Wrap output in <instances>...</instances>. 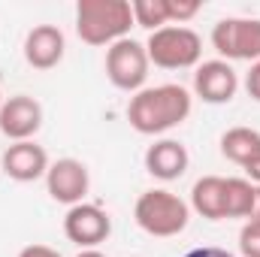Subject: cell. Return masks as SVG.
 <instances>
[{"label":"cell","mask_w":260,"mask_h":257,"mask_svg":"<svg viewBox=\"0 0 260 257\" xmlns=\"http://www.w3.org/2000/svg\"><path fill=\"white\" fill-rule=\"evenodd\" d=\"M76 257H106V254H103V251H97V248H82Z\"/></svg>","instance_id":"25"},{"label":"cell","mask_w":260,"mask_h":257,"mask_svg":"<svg viewBox=\"0 0 260 257\" xmlns=\"http://www.w3.org/2000/svg\"><path fill=\"white\" fill-rule=\"evenodd\" d=\"M112 233V221L109 215L94 206V203H79L70 206L64 215V236L70 242H76L79 248H97L100 242H106Z\"/></svg>","instance_id":"7"},{"label":"cell","mask_w":260,"mask_h":257,"mask_svg":"<svg viewBox=\"0 0 260 257\" xmlns=\"http://www.w3.org/2000/svg\"><path fill=\"white\" fill-rule=\"evenodd\" d=\"M239 91V76L236 70L227 64V61H203L194 73V94L203 103H212V106H221V103H230Z\"/></svg>","instance_id":"9"},{"label":"cell","mask_w":260,"mask_h":257,"mask_svg":"<svg viewBox=\"0 0 260 257\" xmlns=\"http://www.w3.org/2000/svg\"><path fill=\"white\" fill-rule=\"evenodd\" d=\"M49 154L43 145H37L34 139L27 142H12L6 151H3V173L12 179V182H37V179H46L49 173Z\"/></svg>","instance_id":"11"},{"label":"cell","mask_w":260,"mask_h":257,"mask_svg":"<svg viewBox=\"0 0 260 257\" xmlns=\"http://www.w3.org/2000/svg\"><path fill=\"white\" fill-rule=\"evenodd\" d=\"M18 257H61L58 248H49V245H27V248H21Z\"/></svg>","instance_id":"21"},{"label":"cell","mask_w":260,"mask_h":257,"mask_svg":"<svg viewBox=\"0 0 260 257\" xmlns=\"http://www.w3.org/2000/svg\"><path fill=\"white\" fill-rule=\"evenodd\" d=\"M191 106H194V97L188 88L173 85V82L154 85V88H142L130 97L127 121L136 133L157 136V133L179 127L191 115Z\"/></svg>","instance_id":"1"},{"label":"cell","mask_w":260,"mask_h":257,"mask_svg":"<svg viewBox=\"0 0 260 257\" xmlns=\"http://www.w3.org/2000/svg\"><path fill=\"white\" fill-rule=\"evenodd\" d=\"M212 46L221 61H260V18H221L212 27Z\"/></svg>","instance_id":"5"},{"label":"cell","mask_w":260,"mask_h":257,"mask_svg":"<svg viewBox=\"0 0 260 257\" xmlns=\"http://www.w3.org/2000/svg\"><path fill=\"white\" fill-rule=\"evenodd\" d=\"M260 151V133L251 127H230L221 136V154L239 167H245Z\"/></svg>","instance_id":"15"},{"label":"cell","mask_w":260,"mask_h":257,"mask_svg":"<svg viewBox=\"0 0 260 257\" xmlns=\"http://www.w3.org/2000/svg\"><path fill=\"white\" fill-rule=\"evenodd\" d=\"M188 164H191V154H188V148L179 139H157L145 151V170L154 179H160V182L182 179L185 170H188Z\"/></svg>","instance_id":"13"},{"label":"cell","mask_w":260,"mask_h":257,"mask_svg":"<svg viewBox=\"0 0 260 257\" xmlns=\"http://www.w3.org/2000/svg\"><path fill=\"white\" fill-rule=\"evenodd\" d=\"M133 27V9L127 0H79L76 3V34L88 46H115L127 40Z\"/></svg>","instance_id":"2"},{"label":"cell","mask_w":260,"mask_h":257,"mask_svg":"<svg viewBox=\"0 0 260 257\" xmlns=\"http://www.w3.org/2000/svg\"><path fill=\"white\" fill-rule=\"evenodd\" d=\"M245 91H248L251 100H257L260 103V61H254L251 70L245 73Z\"/></svg>","instance_id":"20"},{"label":"cell","mask_w":260,"mask_h":257,"mask_svg":"<svg viewBox=\"0 0 260 257\" xmlns=\"http://www.w3.org/2000/svg\"><path fill=\"white\" fill-rule=\"evenodd\" d=\"M191 206L197 215L209 218V221H221L224 218V179L221 176H203L191 188Z\"/></svg>","instance_id":"14"},{"label":"cell","mask_w":260,"mask_h":257,"mask_svg":"<svg viewBox=\"0 0 260 257\" xmlns=\"http://www.w3.org/2000/svg\"><path fill=\"white\" fill-rule=\"evenodd\" d=\"M130 9H133V24H139V27H145L151 34L170 24V18H167V0H133Z\"/></svg>","instance_id":"17"},{"label":"cell","mask_w":260,"mask_h":257,"mask_svg":"<svg viewBox=\"0 0 260 257\" xmlns=\"http://www.w3.org/2000/svg\"><path fill=\"white\" fill-rule=\"evenodd\" d=\"M254 191L248 179H224V218H251Z\"/></svg>","instance_id":"16"},{"label":"cell","mask_w":260,"mask_h":257,"mask_svg":"<svg viewBox=\"0 0 260 257\" xmlns=\"http://www.w3.org/2000/svg\"><path fill=\"white\" fill-rule=\"evenodd\" d=\"M185 257H236V254H230V251H224V248H215V245H203V248L188 251Z\"/></svg>","instance_id":"22"},{"label":"cell","mask_w":260,"mask_h":257,"mask_svg":"<svg viewBox=\"0 0 260 257\" xmlns=\"http://www.w3.org/2000/svg\"><path fill=\"white\" fill-rule=\"evenodd\" d=\"M242 170L248 173V182H251V185H260V151L245 164V167H242Z\"/></svg>","instance_id":"23"},{"label":"cell","mask_w":260,"mask_h":257,"mask_svg":"<svg viewBox=\"0 0 260 257\" xmlns=\"http://www.w3.org/2000/svg\"><path fill=\"white\" fill-rule=\"evenodd\" d=\"M64 30L55 24H37L24 37V61L34 70H52L64 61Z\"/></svg>","instance_id":"12"},{"label":"cell","mask_w":260,"mask_h":257,"mask_svg":"<svg viewBox=\"0 0 260 257\" xmlns=\"http://www.w3.org/2000/svg\"><path fill=\"white\" fill-rule=\"evenodd\" d=\"M239 251H242V257H260V224L257 221H245V227L239 230Z\"/></svg>","instance_id":"19"},{"label":"cell","mask_w":260,"mask_h":257,"mask_svg":"<svg viewBox=\"0 0 260 257\" xmlns=\"http://www.w3.org/2000/svg\"><path fill=\"white\" fill-rule=\"evenodd\" d=\"M0 106H3V94H0Z\"/></svg>","instance_id":"26"},{"label":"cell","mask_w":260,"mask_h":257,"mask_svg":"<svg viewBox=\"0 0 260 257\" xmlns=\"http://www.w3.org/2000/svg\"><path fill=\"white\" fill-rule=\"evenodd\" d=\"M248 221H257L260 224V185H257V191H254V209H251V218Z\"/></svg>","instance_id":"24"},{"label":"cell","mask_w":260,"mask_h":257,"mask_svg":"<svg viewBox=\"0 0 260 257\" xmlns=\"http://www.w3.org/2000/svg\"><path fill=\"white\" fill-rule=\"evenodd\" d=\"M43 127V106L27 97V94H15L6 97L0 106V133L12 142H27L37 130Z\"/></svg>","instance_id":"10"},{"label":"cell","mask_w":260,"mask_h":257,"mask_svg":"<svg viewBox=\"0 0 260 257\" xmlns=\"http://www.w3.org/2000/svg\"><path fill=\"white\" fill-rule=\"evenodd\" d=\"M133 218H136L139 230H145L148 236L170 239L188 227L191 209L179 194L167 191V188H151V191L139 194V200L133 206Z\"/></svg>","instance_id":"3"},{"label":"cell","mask_w":260,"mask_h":257,"mask_svg":"<svg viewBox=\"0 0 260 257\" xmlns=\"http://www.w3.org/2000/svg\"><path fill=\"white\" fill-rule=\"evenodd\" d=\"M203 9L200 0H167V18L170 24H185Z\"/></svg>","instance_id":"18"},{"label":"cell","mask_w":260,"mask_h":257,"mask_svg":"<svg viewBox=\"0 0 260 257\" xmlns=\"http://www.w3.org/2000/svg\"><path fill=\"white\" fill-rule=\"evenodd\" d=\"M46 188L49 197L55 203H64V206H79L85 203L88 188H91V176H88V167L76 157H61L49 167L46 173Z\"/></svg>","instance_id":"8"},{"label":"cell","mask_w":260,"mask_h":257,"mask_svg":"<svg viewBox=\"0 0 260 257\" xmlns=\"http://www.w3.org/2000/svg\"><path fill=\"white\" fill-rule=\"evenodd\" d=\"M148 67L151 61H148L145 46L130 37L106 49V76L118 91H130V94L142 91L148 79Z\"/></svg>","instance_id":"6"},{"label":"cell","mask_w":260,"mask_h":257,"mask_svg":"<svg viewBox=\"0 0 260 257\" xmlns=\"http://www.w3.org/2000/svg\"><path fill=\"white\" fill-rule=\"evenodd\" d=\"M145 52H148V61L160 70H188L200 64L203 40L197 30L185 24H167L148 37Z\"/></svg>","instance_id":"4"}]
</instances>
